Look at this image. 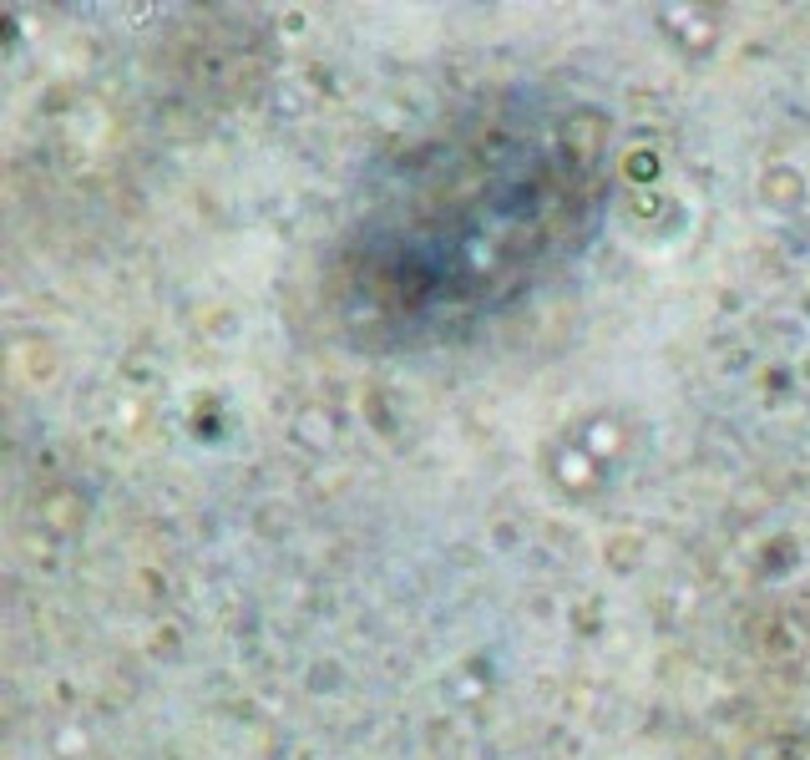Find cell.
<instances>
[{
  "mask_svg": "<svg viewBox=\"0 0 810 760\" xmlns=\"http://www.w3.org/2000/svg\"><path fill=\"white\" fill-rule=\"evenodd\" d=\"M613 188L603 107L492 87L380 152L324 264L355 350L456 345L512 315L598 239Z\"/></svg>",
  "mask_w": 810,
  "mask_h": 760,
  "instance_id": "1",
  "label": "cell"
}]
</instances>
